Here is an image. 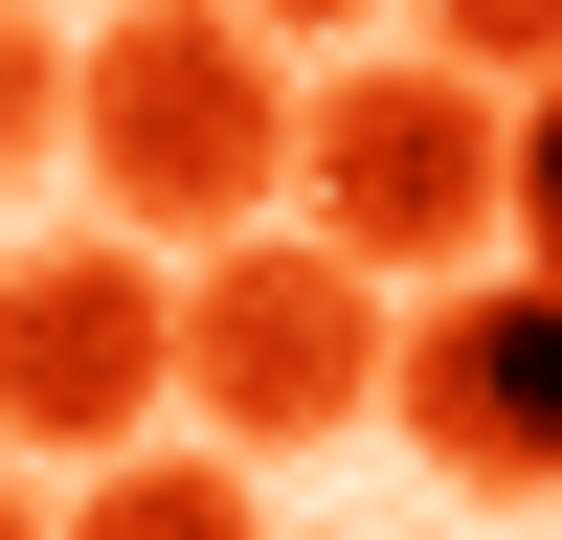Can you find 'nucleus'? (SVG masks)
<instances>
[{
	"instance_id": "obj_4",
	"label": "nucleus",
	"mask_w": 562,
	"mask_h": 540,
	"mask_svg": "<svg viewBox=\"0 0 562 540\" xmlns=\"http://www.w3.org/2000/svg\"><path fill=\"white\" fill-rule=\"evenodd\" d=\"M180 405V270L0 248V450H135Z\"/></svg>"
},
{
	"instance_id": "obj_10",
	"label": "nucleus",
	"mask_w": 562,
	"mask_h": 540,
	"mask_svg": "<svg viewBox=\"0 0 562 540\" xmlns=\"http://www.w3.org/2000/svg\"><path fill=\"white\" fill-rule=\"evenodd\" d=\"M225 23H270V45H338V23H383V0H225Z\"/></svg>"
},
{
	"instance_id": "obj_7",
	"label": "nucleus",
	"mask_w": 562,
	"mask_h": 540,
	"mask_svg": "<svg viewBox=\"0 0 562 540\" xmlns=\"http://www.w3.org/2000/svg\"><path fill=\"white\" fill-rule=\"evenodd\" d=\"M68 158V0H0V180Z\"/></svg>"
},
{
	"instance_id": "obj_3",
	"label": "nucleus",
	"mask_w": 562,
	"mask_h": 540,
	"mask_svg": "<svg viewBox=\"0 0 562 540\" xmlns=\"http://www.w3.org/2000/svg\"><path fill=\"white\" fill-rule=\"evenodd\" d=\"M180 405L203 450H338L383 405V270H338L315 225H225L180 270Z\"/></svg>"
},
{
	"instance_id": "obj_1",
	"label": "nucleus",
	"mask_w": 562,
	"mask_h": 540,
	"mask_svg": "<svg viewBox=\"0 0 562 540\" xmlns=\"http://www.w3.org/2000/svg\"><path fill=\"white\" fill-rule=\"evenodd\" d=\"M68 158H90V203H113L135 248H225V225H270V180H293L270 23H225V0H113V23L68 45Z\"/></svg>"
},
{
	"instance_id": "obj_2",
	"label": "nucleus",
	"mask_w": 562,
	"mask_h": 540,
	"mask_svg": "<svg viewBox=\"0 0 562 540\" xmlns=\"http://www.w3.org/2000/svg\"><path fill=\"white\" fill-rule=\"evenodd\" d=\"M495 158H518V113H495L473 68H428V45L293 90V203H315L338 270H428V293H450V270L495 248Z\"/></svg>"
},
{
	"instance_id": "obj_9",
	"label": "nucleus",
	"mask_w": 562,
	"mask_h": 540,
	"mask_svg": "<svg viewBox=\"0 0 562 540\" xmlns=\"http://www.w3.org/2000/svg\"><path fill=\"white\" fill-rule=\"evenodd\" d=\"M495 225L540 248V293H562V68L518 90V158H495Z\"/></svg>"
},
{
	"instance_id": "obj_6",
	"label": "nucleus",
	"mask_w": 562,
	"mask_h": 540,
	"mask_svg": "<svg viewBox=\"0 0 562 540\" xmlns=\"http://www.w3.org/2000/svg\"><path fill=\"white\" fill-rule=\"evenodd\" d=\"M45 540H270V495L225 473V450H113V473H90Z\"/></svg>"
},
{
	"instance_id": "obj_8",
	"label": "nucleus",
	"mask_w": 562,
	"mask_h": 540,
	"mask_svg": "<svg viewBox=\"0 0 562 540\" xmlns=\"http://www.w3.org/2000/svg\"><path fill=\"white\" fill-rule=\"evenodd\" d=\"M428 68H473V90H540V68H562V0H428Z\"/></svg>"
},
{
	"instance_id": "obj_11",
	"label": "nucleus",
	"mask_w": 562,
	"mask_h": 540,
	"mask_svg": "<svg viewBox=\"0 0 562 540\" xmlns=\"http://www.w3.org/2000/svg\"><path fill=\"white\" fill-rule=\"evenodd\" d=\"M0 540H45V495H23V473H0Z\"/></svg>"
},
{
	"instance_id": "obj_5",
	"label": "nucleus",
	"mask_w": 562,
	"mask_h": 540,
	"mask_svg": "<svg viewBox=\"0 0 562 540\" xmlns=\"http://www.w3.org/2000/svg\"><path fill=\"white\" fill-rule=\"evenodd\" d=\"M383 428L450 495H562V293L540 270H473V293L383 315Z\"/></svg>"
}]
</instances>
